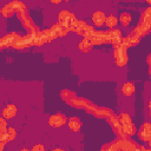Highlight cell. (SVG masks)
I'll return each instance as SVG.
<instances>
[{
    "label": "cell",
    "mask_w": 151,
    "mask_h": 151,
    "mask_svg": "<svg viewBox=\"0 0 151 151\" xmlns=\"http://www.w3.org/2000/svg\"><path fill=\"white\" fill-rule=\"evenodd\" d=\"M77 21L76 15L72 12H68L66 9H63L59 12L58 14V24L65 28H67L68 31H71L72 26L74 25V22Z\"/></svg>",
    "instance_id": "cell-1"
},
{
    "label": "cell",
    "mask_w": 151,
    "mask_h": 151,
    "mask_svg": "<svg viewBox=\"0 0 151 151\" xmlns=\"http://www.w3.org/2000/svg\"><path fill=\"white\" fill-rule=\"evenodd\" d=\"M17 17H18V19L20 20V22H21L22 27L27 31V33H33V32H35V31H38V29H39V27L33 22L32 18L29 17V14H28V11H27V9H26V11H24V12H21V13H18V14H17Z\"/></svg>",
    "instance_id": "cell-2"
},
{
    "label": "cell",
    "mask_w": 151,
    "mask_h": 151,
    "mask_svg": "<svg viewBox=\"0 0 151 151\" xmlns=\"http://www.w3.org/2000/svg\"><path fill=\"white\" fill-rule=\"evenodd\" d=\"M114 51H113V55H114V60H116V64L117 66L119 67H124L127 61H129V57H127V52L126 50H124L119 44L114 45Z\"/></svg>",
    "instance_id": "cell-3"
},
{
    "label": "cell",
    "mask_w": 151,
    "mask_h": 151,
    "mask_svg": "<svg viewBox=\"0 0 151 151\" xmlns=\"http://www.w3.org/2000/svg\"><path fill=\"white\" fill-rule=\"evenodd\" d=\"M104 35H105V41L106 42H110L112 44L113 46L119 44L120 40H122V32L119 29H107V31H104Z\"/></svg>",
    "instance_id": "cell-4"
},
{
    "label": "cell",
    "mask_w": 151,
    "mask_h": 151,
    "mask_svg": "<svg viewBox=\"0 0 151 151\" xmlns=\"http://www.w3.org/2000/svg\"><path fill=\"white\" fill-rule=\"evenodd\" d=\"M106 119H107V123L110 124L111 129L113 130V132H114L117 136H119V137H122V138H125V137H126V136L123 133V131H122V125H120V123H119V118H118L117 114H111V116L107 117Z\"/></svg>",
    "instance_id": "cell-5"
},
{
    "label": "cell",
    "mask_w": 151,
    "mask_h": 151,
    "mask_svg": "<svg viewBox=\"0 0 151 151\" xmlns=\"http://www.w3.org/2000/svg\"><path fill=\"white\" fill-rule=\"evenodd\" d=\"M20 35L17 33V32H11L6 35H4L2 38H0V50L2 48H6V47H12L13 44L15 42V40L19 38Z\"/></svg>",
    "instance_id": "cell-6"
},
{
    "label": "cell",
    "mask_w": 151,
    "mask_h": 151,
    "mask_svg": "<svg viewBox=\"0 0 151 151\" xmlns=\"http://www.w3.org/2000/svg\"><path fill=\"white\" fill-rule=\"evenodd\" d=\"M66 122L67 119L63 113H55L48 118V125L51 127H61L63 125L66 124Z\"/></svg>",
    "instance_id": "cell-7"
},
{
    "label": "cell",
    "mask_w": 151,
    "mask_h": 151,
    "mask_svg": "<svg viewBox=\"0 0 151 151\" xmlns=\"http://www.w3.org/2000/svg\"><path fill=\"white\" fill-rule=\"evenodd\" d=\"M116 144L117 146L123 150V151H132L137 147V143L133 142V140H130V139H126V138H119L116 140Z\"/></svg>",
    "instance_id": "cell-8"
},
{
    "label": "cell",
    "mask_w": 151,
    "mask_h": 151,
    "mask_svg": "<svg viewBox=\"0 0 151 151\" xmlns=\"http://www.w3.org/2000/svg\"><path fill=\"white\" fill-rule=\"evenodd\" d=\"M138 138L140 140H143V142H150V139H151V126H150V123L146 122L139 127Z\"/></svg>",
    "instance_id": "cell-9"
},
{
    "label": "cell",
    "mask_w": 151,
    "mask_h": 151,
    "mask_svg": "<svg viewBox=\"0 0 151 151\" xmlns=\"http://www.w3.org/2000/svg\"><path fill=\"white\" fill-rule=\"evenodd\" d=\"M48 31H50V33H51V35H52V38H53V40H54V39H57V38H59V37H64V35H66V34L70 32L67 28H65V27L60 26L58 22H57V24H54V25H52V26H51V28H48Z\"/></svg>",
    "instance_id": "cell-10"
},
{
    "label": "cell",
    "mask_w": 151,
    "mask_h": 151,
    "mask_svg": "<svg viewBox=\"0 0 151 151\" xmlns=\"http://www.w3.org/2000/svg\"><path fill=\"white\" fill-rule=\"evenodd\" d=\"M150 27H151V25H147V24H144V22L139 21L138 25L134 27L133 32H134L139 38H142V37H145V35L150 32Z\"/></svg>",
    "instance_id": "cell-11"
},
{
    "label": "cell",
    "mask_w": 151,
    "mask_h": 151,
    "mask_svg": "<svg viewBox=\"0 0 151 151\" xmlns=\"http://www.w3.org/2000/svg\"><path fill=\"white\" fill-rule=\"evenodd\" d=\"M18 109L14 104H8L4 110H2V118L5 119H12L17 116Z\"/></svg>",
    "instance_id": "cell-12"
},
{
    "label": "cell",
    "mask_w": 151,
    "mask_h": 151,
    "mask_svg": "<svg viewBox=\"0 0 151 151\" xmlns=\"http://www.w3.org/2000/svg\"><path fill=\"white\" fill-rule=\"evenodd\" d=\"M105 19H106V14L101 11H96L92 14V21L97 27H101L105 24Z\"/></svg>",
    "instance_id": "cell-13"
},
{
    "label": "cell",
    "mask_w": 151,
    "mask_h": 151,
    "mask_svg": "<svg viewBox=\"0 0 151 151\" xmlns=\"http://www.w3.org/2000/svg\"><path fill=\"white\" fill-rule=\"evenodd\" d=\"M60 97H61V99H63L66 104H68V105L71 106L72 103H73V100L77 98V94H76V92H73V91H71V90H63V91L60 92Z\"/></svg>",
    "instance_id": "cell-14"
},
{
    "label": "cell",
    "mask_w": 151,
    "mask_h": 151,
    "mask_svg": "<svg viewBox=\"0 0 151 151\" xmlns=\"http://www.w3.org/2000/svg\"><path fill=\"white\" fill-rule=\"evenodd\" d=\"M91 41L92 45H103L105 44V35H104V31H94L93 35L91 37Z\"/></svg>",
    "instance_id": "cell-15"
},
{
    "label": "cell",
    "mask_w": 151,
    "mask_h": 151,
    "mask_svg": "<svg viewBox=\"0 0 151 151\" xmlns=\"http://www.w3.org/2000/svg\"><path fill=\"white\" fill-rule=\"evenodd\" d=\"M67 125H68L70 130H72L74 132H78L81 127V120L78 117H71V118L67 119Z\"/></svg>",
    "instance_id": "cell-16"
},
{
    "label": "cell",
    "mask_w": 151,
    "mask_h": 151,
    "mask_svg": "<svg viewBox=\"0 0 151 151\" xmlns=\"http://www.w3.org/2000/svg\"><path fill=\"white\" fill-rule=\"evenodd\" d=\"M86 26H87V24H86L85 21H83V20H77V21L74 22V25L72 26L71 31H72V32H76L77 34L83 35V33H84Z\"/></svg>",
    "instance_id": "cell-17"
},
{
    "label": "cell",
    "mask_w": 151,
    "mask_h": 151,
    "mask_svg": "<svg viewBox=\"0 0 151 151\" xmlns=\"http://www.w3.org/2000/svg\"><path fill=\"white\" fill-rule=\"evenodd\" d=\"M92 41H91V39H86V38H84L80 42H79V45H78V47H79V51L80 52H83V53H87V52H90L91 50H92Z\"/></svg>",
    "instance_id": "cell-18"
},
{
    "label": "cell",
    "mask_w": 151,
    "mask_h": 151,
    "mask_svg": "<svg viewBox=\"0 0 151 151\" xmlns=\"http://www.w3.org/2000/svg\"><path fill=\"white\" fill-rule=\"evenodd\" d=\"M122 92H123V94L124 96H126V97H130V96H132L134 92H136V86H134V84L133 83H125L123 86H122Z\"/></svg>",
    "instance_id": "cell-19"
},
{
    "label": "cell",
    "mask_w": 151,
    "mask_h": 151,
    "mask_svg": "<svg viewBox=\"0 0 151 151\" xmlns=\"http://www.w3.org/2000/svg\"><path fill=\"white\" fill-rule=\"evenodd\" d=\"M111 114H113V111L111 109H107V107H98L97 111H96V113H94V117H97V118H107Z\"/></svg>",
    "instance_id": "cell-20"
},
{
    "label": "cell",
    "mask_w": 151,
    "mask_h": 151,
    "mask_svg": "<svg viewBox=\"0 0 151 151\" xmlns=\"http://www.w3.org/2000/svg\"><path fill=\"white\" fill-rule=\"evenodd\" d=\"M131 21H132V17H131L130 13H127V12L120 13V15H119V18H118V22H120L124 27H127V26L131 24Z\"/></svg>",
    "instance_id": "cell-21"
},
{
    "label": "cell",
    "mask_w": 151,
    "mask_h": 151,
    "mask_svg": "<svg viewBox=\"0 0 151 151\" xmlns=\"http://www.w3.org/2000/svg\"><path fill=\"white\" fill-rule=\"evenodd\" d=\"M122 131L125 136H133V134L137 133V127L133 123H130L125 126H122Z\"/></svg>",
    "instance_id": "cell-22"
},
{
    "label": "cell",
    "mask_w": 151,
    "mask_h": 151,
    "mask_svg": "<svg viewBox=\"0 0 151 151\" xmlns=\"http://www.w3.org/2000/svg\"><path fill=\"white\" fill-rule=\"evenodd\" d=\"M0 12H1V14H2V17H5V18H11L15 12H14V9H13V6H12V4L9 2V4H6L1 9H0Z\"/></svg>",
    "instance_id": "cell-23"
},
{
    "label": "cell",
    "mask_w": 151,
    "mask_h": 151,
    "mask_svg": "<svg viewBox=\"0 0 151 151\" xmlns=\"http://www.w3.org/2000/svg\"><path fill=\"white\" fill-rule=\"evenodd\" d=\"M126 39H127V41H129V45H130V47H133V46H136V45H138L139 44V41H140V38L132 31V32H130L129 33V35L127 37H125Z\"/></svg>",
    "instance_id": "cell-24"
},
{
    "label": "cell",
    "mask_w": 151,
    "mask_h": 151,
    "mask_svg": "<svg viewBox=\"0 0 151 151\" xmlns=\"http://www.w3.org/2000/svg\"><path fill=\"white\" fill-rule=\"evenodd\" d=\"M139 21H142L144 24H147V25H151V7H146L145 8V11L140 15V20Z\"/></svg>",
    "instance_id": "cell-25"
},
{
    "label": "cell",
    "mask_w": 151,
    "mask_h": 151,
    "mask_svg": "<svg viewBox=\"0 0 151 151\" xmlns=\"http://www.w3.org/2000/svg\"><path fill=\"white\" fill-rule=\"evenodd\" d=\"M31 34L33 35V46L40 47V46L44 45V41H42V38H41V31L40 29H38V31H35V32H33Z\"/></svg>",
    "instance_id": "cell-26"
},
{
    "label": "cell",
    "mask_w": 151,
    "mask_h": 151,
    "mask_svg": "<svg viewBox=\"0 0 151 151\" xmlns=\"http://www.w3.org/2000/svg\"><path fill=\"white\" fill-rule=\"evenodd\" d=\"M105 25H106L110 29H113V28L118 25V18H117V17H114L113 14H111V15L106 17V19H105Z\"/></svg>",
    "instance_id": "cell-27"
},
{
    "label": "cell",
    "mask_w": 151,
    "mask_h": 151,
    "mask_svg": "<svg viewBox=\"0 0 151 151\" xmlns=\"http://www.w3.org/2000/svg\"><path fill=\"white\" fill-rule=\"evenodd\" d=\"M11 4H12V6H13L14 12H17V14H18V13H21V12H24V11L27 9V8H26V5H25L22 1L15 0V1H12Z\"/></svg>",
    "instance_id": "cell-28"
},
{
    "label": "cell",
    "mask_w": 151,
    "mask_h": 151,
    "mask_svg": "<svg viewBox=\"0 0 151 151\" xmlns=\"http://www.w3.org/2000/svg\"><path fill=\"white\" fill-rule=\"evenodd\" d=\"M118 118H119V123H120L122 126H125V125L132 123V119H131L130 114H127V113H125V112H122V113L118 116Z\"/></svg>",
    "instance_id": "cell-29"
},
{
    "label": "cell",
    "mask_w": 151,
    "mask_h": 151,
    "mask_svg": "<svg viewBox=\"0 0 151 151\" xmlns=\"http://www.w3.org/2000/svg\"><path fill=\"white\" fill-rule=\"evenodd\" d=\"M6 136H7V139L8 142H12L17 137V130L12 126H7V130H6Z\"/></svg>",
    "instance_id": "cell-30"
},
{
    "label": "cell",
    "mask_w": 151,
    "mask_h": 151,
    "mask_svg": "<svg viewBox=\"0 0 151 151\" xmlns=\"http://www.w3.org/2000/svg\"><path fill=\"white\" fill-rule=\"evenodd\" d=\"M41 38H42L44 44H50L53 40V38H52V35H51L48 29H42L41 31Z\"/></svg>",
    "instance_id": "cell-31"
},
{
    "label": "cell",
    "mask_w": 151,
    "mask_h": 151,
    "mask_svg": "<svg viewBox=\"0 0 151 151\" xmlns=\"http://www.w3.org/2000/svg\"><path fill=\"white\" fill-rule=\"evenodd\" d=\"M13 48H15V50H24V48H26L27 46H26V44H25V41H24V39H22V37H19L17 40H15V42L13 44V46H12Z\"/></svg>",
    "instance_id": "cell-32"
},
{
    "label": "cell",
    "mask_w": 151,
    "mask_h": 151,
    "mask_svg": "<svg viewBox=\"0 0 151 151\" xmlns=\"http://www.w3.org/2000/svg\"><path fill=\"white\" fill-rule=\"evenodd\" d=\"M94 27L93 26H91V25H87L86 26V28H85V31H84V33H83V37L84 38H86V39H91V37L93 35V33H94Z\"/></svg>",
    "instance_id": "cell-33"
},
{
    "label": "cell",
    "mask_w": 151,
    "mask_h": 151,
    "mask_svg": "<svg viewBox=\"0 0 151 151\" xmlns=\"http://www.w3.org/2000/svg\"><path fill=\"white\" fill-rule=\"evenodd\" d=\"M117 147L118 146H117L116 142H111V143H107V144L103 145L101 149H100V151H116Z\"/></svg>",
    "instance_id": "cell-34"
},
{
    "label": "cell",
    "mask_w": 151,
    "mask_h": 151,
    "mask_svg": "<svg viewBox=\"0 0 151 151\" xmlns=\"http://www.w3.org/2000/svg\"><path fill=\"white\" fill-rule=\"evenodd\" d=\"M7 122H6V119L5 118H2V117H0V134H4V133H6V130H7Z\"/></svg>",
    "instance_id": "cell-35"
},
{
    "label": "cell",
    "mask_w": 151,
    "mask_h": 151,
    "mask_svg": "<svg viewBox=\"0 0 151 151\" xmlns=\"http://www.w3.org/2000/svg\"><path fill=\"white\" fill-rule=\"evenodd\" d=\"M97 109H98V106L97 105H94L93 103H91V104H88L86 107H85V110H86V112L87 113H90V114H92V116H94V113H96V111H97Z\"/></svg>",
    "instance_id": "cell-36"
},
{
    "label": "cell",
    "mask_w": 151,
    "mask_h": 151,
    "mask_svg": "<svg viewBox=\"0 0 151 151\" xmlns=\"http://www.w3.org/2000/svg\"><path fill=\"white\" fill-rule=\"evenodd\" d=\"M31 151H45V147H44L42 144H35V145L31 149Z\"/></svg>",
    "instance_id": "cell-37"
},
{
    "label": "cell",
    "mask_w": 151,
    "mask_h": 151,
    "mask_svg": "<svg viewBox=\"0 0 151 151\" xmlns=\"http://www.w3.org/2000/svg\"><path fill=\"white\" fill-rule=\"evenodd\" d=\"M51 151H65V150H63V149H59V147H57V149H53V150H51Z\"/></svg>",
    "instance_id": "cell-38"
},
{
    "label": "cell",
    "mask_w": 151,
    "mask_h": 151,
    "mask_svg": "<svg viewBox=\"0 0 151 151\" xmlns=\"http://www.w3.org/2000/svg\"><path fill=\"white\" fill-rule=\"evenodd\" d=\"M51 2H52V4H60V0H57V1H55V0H52Z\"/></svg>",
    "instance_id": "cell-39"
},
{
    "label": "cell",
    "mask_w": 151,
    "mask_h": 151,
    "mask_svg": "<svg viewBox=\"0 0 151 151\" xmlns=\"http://www.w3.org/2000/svg\"><path fill=\"white\" fill-rule=\"evenodd\" d=\"M20 151H31V150H28V149H26V147H24V149H21Z\"/></svg>",
    "instance_id": "cell-40"
},
{
    "label": "cell",
    "mask_w": 151,
    "mask_h": 151,
    "mask_svg": "<svg viewBox=\"0 0 151 151\" xmlns=\"http://www.w3.org/2000/svg\"><path fill=\"white\" fill-rule=\"evenodd\" d=\"M116 151H123V150H120L119 147H117V149H116Z\"/></svg>",
    "instance_id": "cell-41"
}]
</instances>
